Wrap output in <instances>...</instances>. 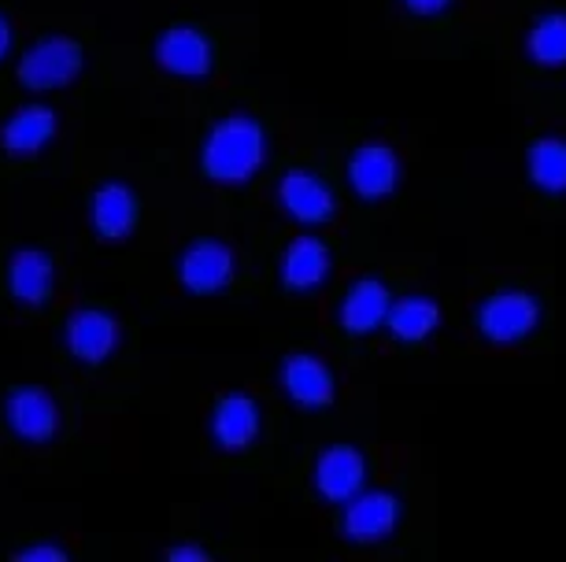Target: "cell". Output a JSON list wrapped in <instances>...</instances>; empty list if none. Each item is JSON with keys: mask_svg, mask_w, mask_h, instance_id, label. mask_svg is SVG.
<instances>
[{"mask_svg": "<svg viewBox=\"0 0 566 562\" xmlns=\"http://www.w3.org/2000/svg\"><path fill=\"white\" fill-rule=\"evenodd\" d=\"M329 274V248L318 237H296L282 256V282L296 293L323 285Z\"/></svg>", "mask_w": 566, "mask_h": 562, "instance_id": "2e32d148", "label": "cell"}, {"mask_svg": "<svg viewBox=\"0 0 566 562\" xmlns=\"http://www.w3.org/2000/svg\"><path fill=\"white\" fill-rule=\"evenodd\" d=\"M363 477H367V463H363V455L356 448H348V444L326 448L323 459L315 466L318 492L334 503H348L352 496L363 492Z\"/></svg>", "mask_w": 566, "mask_h": 562, "instance_id": "52a82bcc", "label": "cell"}, {"mask_svg": "<svg viewBox=\"0 0 566 562\" xmlns=\"http://www.w3.org/2000/svg\"><path fill=\"white\" fill-rule=\"evenodd\" d=\"M208 555L200 548H193V544H186V548H175L170 551V562H205Z\"/></svg>", "mask_w": 566, "mask_h": 562, "instance_id": "cb8c5ba5", "label": "cell"}, {"mask_svg": "<svg viewBox=\"0 0 566 562\" xmlns=\"http://www.w3.org/2000/svg\"><path fill=\"white\" fill-rule=\"evenodd\" d=\"M52 137H56V115L49 108H23L15 112L12 119L4 123V130H0V141L12 156H34L41 152Z\"/></svg>", "mask_w": 566, "mask_h": 562, "instance_id": "ac0fdd59", "label": "cell"}, {"mask_svg": "<svg viewBox=\"0 0 566 562\" xmlns=\"http://www.w3.org/2000/svg\"><path fill=\"white\" fill-rule=\"evenodd\" d=\"M90 219H93V230L108 241H123L130 237L134 230V219H137V200L126 185L119 182H108L97 189L93 197V208H90Z\"/></svg>", "mask_w": 566, "mask_h": 562, "instance_id": "5bb4252c", "label": "cell"}, {"mask_svg": "<svg viewBox=\"0 0 566 562\" xmlns=\"http://www.w3.org/2000/svg\"><path fill=\"white\" fill-rule=\"evenodd\" d=\"M403 4L415 8V12H422V15H437L448 8V0H403Z\"/></svg>", "mask_w": 566, "mask_h": 562, "instance_id": "603a6c76", "label": "cell"}, {"mask_svg": "<svg viewBox=\"0 0 566 562\" xmlns=\"http://www.w3.org/2000/svg\"><path fill=\"white\" fill-rule=\"evenodd\" d=\"M386 322L397 341H422V337H430L441 326V307L426 300V296H403V300L389 307Z\"/></svg>", "mask_w": 566, "mask_h": 562, "instance_id": "d6986e66", "label": "cell"}, {"mask_svg": "<svg viewBox=\"0 0 566 562\" xmlns=\"http://www.w3.org/2000/svg\"><path fill=\"white\" fill-rule=\"evenodd\" d=\"M156 60L159 67L181 78H205L211 71V45L208 38L193 26H175L156 41Z\"/></svg>", "mask_w": 566, "mask_h": 562, "instance_id": "8992f818", "label": "cell"}, {"mask_svg": "<svg viewBox=\"0 0 566 562\" xmlns=\"http://www.w3.org/2000/svg\"><path fill=\"white\" fill-rule=\"evenodd\" d=\"M178 278L189 293H219L233 278V252L222 241H197L178 263Z\"/></svg>", "mask_w": 566, "mask_h": 562, "instance_id": "5b68a950", "label": "cell"}, {"mask_svg": "<svg viewBox=\"0 0 566 562\" xmlns=\"http://www.w3.org/2000/svg\"><path fill=\"white\" fill-rule=\"evenodd\" d=\"M8 285L19 304H45L52 293V259L38 248H19L8 263Z\"/></svg>", "mask_w": 566, "mask_h": 562, "instance_id": "e0dca14e", "label": "cell"}, {"mask_svg": "<svg viewBox=\"0 0 566 562\" xmlns=\"http://www.w3.org/2000/svg\"><path fill=\"white\" fill-rule=\"evenodd\" d=\"M15 559H19V562H63L67 555H63V551H60L56 544H38V548H23Z\"/></svg>", "mask_w": 566, "mask_h": 562, "instance_id": "7402d4cb", "label": "cell"}, {"mask_svg": "<svg viewBox=\"0 0 566 562\" xmlns=\"http://www.w3.org/2000/svg\"><path fill=\"white\" fill-rule=\"evenodd\" d=\"M67 348L82 363H104L119 348V322L104 311H74L67 322Z\"/></svg>", "mask_w": 566, "mask_h": 562, "instance_id": "ba28073f", "label": "cell"}, {"mask_svg": "<svg viewBox=\"0 0 566 562\" xmlns=\"http://www.w3.org/2000/svg\"><path fill=\"white\" fill-rule=\"evenodd\" d=\"M282 208L296 222H326L334 215V193L307 171H290L282 178Z\"/></svg>", "mask_w": 566, "mask_h": 562, "instance_id": "4fadbf2b", "label": "cell"}, {"mask_svg": "<svg viewBox=\"0 0 566 562\" xmlns=\"http://www.w3.org/2000/svg\"><path fill=\"white\" fill-rule=\"evenodd\" d=\"M282 385L301 407H326L334 400V378L323 359L315 356H290L282 363Z\"/></svg>", "mask_w": 566, "mask_h": 562, "instance_id": "7c38bea8", "label": "cell"}, {"mask_svg": "<svg viewBox=\"0 0 566 562\" xmlns=\"http://www.w3.org/2000/svg\"><path fill=\"white\" fill-rule=\"evenodd\" d=\"M530 174L533 182L548 193H566V141L559 137H544L530 152Z\"/></svg>", "mask_w": 566, "mask_h": 562, "instance_id": "ffe728a7", "label": "cell"}, {"mask_svg": "<svg viewBox=\"0 0 566 562\" xmlns=\"http://www.w3.org/2000/svg\"><path fill=\"white\" fill-rule=\"evenodd\" d=\"M389 289L378 278H363L340 304V326L352 333H370L389 318Z\"/></svg>", "mask_w": 566, "mask_h": 562, "instance_id": "9a60e30c", "label": "cell"}, {"mask_svg": "<svg viewBox=\"0 0 566 562\" xmlns=\"http://www.w3.org/2000/svg\"><path fill=\"white\" fill-rule=\"evenodd\" d=\"M397 518H400V503L392 492H356L345 511V537L381 540L392 533Z\"/></svg>", "mask_w": 566, "mask_h": 562, "instance_id": "9c48e42d", "label": "cell"}, {"mask_svg": "<svg viewBox=\"0 0 566 562\" xmlns=\"http://www.w3.org/2000/svg\"><path fill=\"white\" fill-rule=\"evenodd\" d=\"M541 318V307L533 296L526 293H500L493 300L482 304L478 311V326L489 341H500V344H511L518 337H526Z\"/></svg>", "mask_w": 566, "mask_h": 562, "instance_id": "3957f363", "label": "cell"}, {"mask_svg": "<svg viewBox=\"0 0 566 562\" xmlns=\"http://www.w3.org/2000/svg\"><path fill=\"white\" fill-rule=\"evenodd\" d=\"M82 71V52L67 38H45L27 52L19 63V82L27 89H56L67 86L74 74Z\"/></svg>", "mask_w": 566, "mask_h": 562, "instance_id": "7a4b0ae2", "label": "cell"}, {"mask_svg": "<svg viewBox=\"0 0 566 562\" xmlns=\"http://www.w3.org/2000/svg\"><path fill=\"white\" fill-rule=\"evenodd\" d=\"M8 49H12V26H8V19L0 15V60L8 56Z\"/></svg>", "mask_w": 566, "mask_h": 562, "instance_id": "d4e9b609", "label": "cell"}, {"mask_svg": "<svg viewBox=\"0 0 566 562\" xmlns=\"http://www.w3.org/2000/svg\"><path fill=\"white\" fill-rule=\"evenodd\" d=\"M4 418L15 437L30 444H45L60 430V411L45 389H15L4 404Z\"/></svg>", "mask_w": 566, "mask_h": 562, "instance_id": "277c9868", "label": "cell"}, {"mask_svg": "<svg viewBox=\"0 0 566 562\" xmlns=\"http://www.w3.org/2000/svg\"><path fill=\"white\" fill-rule=\"evenodd\" d=\"M530 56L544 67L566 63V15H544L530 34Z\"/></svg>", "mask_w": 566, "mask_h": 562, "instance_id": "44dd1931", "label": "cell"}, {"mask_svg": "<svg viewBox=\"0 0 566 562\" xmlns=\"http://www.w3.org/2000/svg\"><path fill=\"white\" fill-rule=\"evenodd\" d=\"M348 178L356 185V193L363 200H381L389 197L400 182V163L392 156V148L386 145H363L356 156H352Z\"/></svg>", "mask_w": 566, "mask_h": 562, "instance_id": "30bf717a", "label": "cell"}, {"mask_svg": "<svg viewBox=\"0 0 566 562\" xmlns=\"http://www.w3.org/2000/svg\"><path fill=\"white\" fill-rule=\"evenodd\" d=\"M260 433V411L244 392H230V396L219 400L216 415H211V437L219 441V448L227 452H241L249 448Z\"/></svg>", "mask_w": 566, "mask_h": 562, "instance_id": "8fae6325", "label": "cell"}, {"mask_svg": "<svg viewBox=\"0 0 566 562\" xmlns=\"http://www.w3.org/2000/svg\"><path fill=\"white\" fill-rule=\"evenodd\" d=\"M263 159H266L263 126L249 119V115H230V119L216 123V130L208 134L200 163H205V171L216 182L241 185L260 171Z\"/></svg>", "mask_w": 566, "mask_h": 562, "instance_id": "6da1fadb", "label": "cell"}]
</instances>
